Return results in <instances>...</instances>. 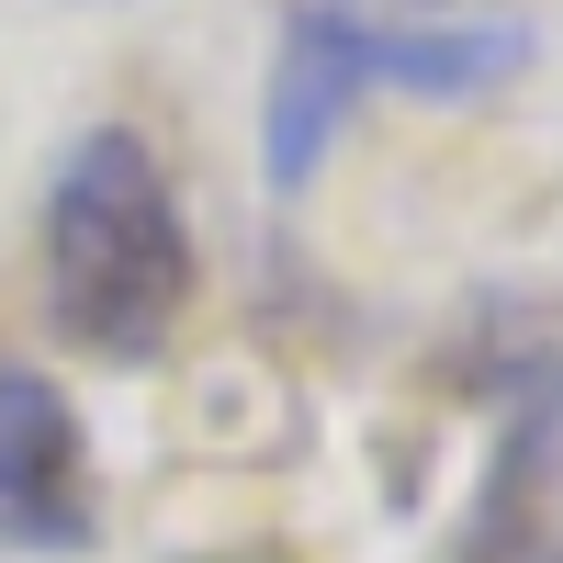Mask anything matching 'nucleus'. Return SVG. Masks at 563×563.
Here are the masks:
<instances>
[{
	"label": "nucleus",
	"mask_w": 563,
	"mask_h": 563,
	"mask_svg": "<svg viewBox=\"0 0 563 563\" xmlns=\"http://www.w3.org/2000/svg\"><path fill=\"white\" fill-rule=\"evenodd\" d=\"M552 563H563V552H552Z\"/></svg>",
	"instance_id": "5"
},
{
	"label": "nucleus",
	"mask_w": 563,
	"mask_h": 563,
	"mask_svg": "<svg viewBox=\"0 0 563 563\" xmlns=\"http://www.w3.org/2000/svg\"><path fill=\"white\" fill-rule=\"evenodd\" d=\"M203 294L192 214L135 124H90L45 192V316L90 361H158Z\"/></svg>",
	"instance_id": "1"
},
{
	"label": "nucleus",
	"mask_w": 563,
	"mask_h": 563,
	"mask_svg": "<svg viewBox=\"0 0 563 563\" xmlns=\"http://www.w3.org/2000/svg\"><path fill=\"white\" fill-rule=\"evenodd\" d=\"M350 102H361V79H350L339 12H327V0H294V12H282V45H271V90H260V169H271L282 203L327 169Z\"/></svg>",
	"instance_id": "3"
},
{
	"label": "nucleus",
	"mask_w": 563,
	"mask_h": 563,
	"mask_svg": "<svg viewBox=\"0 0 563 563\" xmlns=\"http://www.w3.org/2000/svg\"><path fill=\"white\" fill-rule=\"evenodd\" d=\"M552 429H563V395H530V417L496 440L485 462V496H474V519H462L451 563H552Z\"/></svg>",
	"instance_id": "4"
},
{
	"label": "nucleus",
	"mask_w": 563,
	"mask_h": 563,
	"mask_svg": "<svg viewBox=\"0 0 563 563\" xmlns=\"http://www.w3.org/2000/svg\"><path fill=\"white\" fill-rule=\"evenodd\" d=\"M102 541V485H90V429L68 384L0 372V552H90Z\"/></svg>",
	"instance_id": "2"
}]
</instances>
